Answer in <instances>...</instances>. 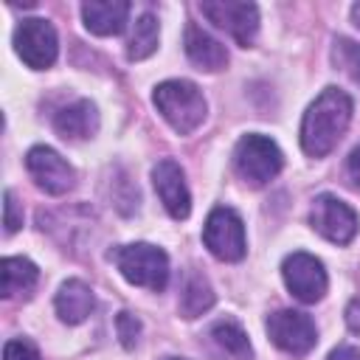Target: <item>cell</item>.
<instances>
[{
	"label": "cell",
	"instance_id": "1",
	"mask_svg": "<svg viewBox=\"0 0 360 360\" xmlns=\"http://www.w3.org/2000/svg\"><path fill=\"white\" fill-rule=\"evenodd\" d=\"M352 98L340 87H323L301 118V149L309 158L329 155L352 121Z\"/></svg>",
	"mask_w": 360,
	"mask_h": 360
},
{
	"label": "cell",
	"instance_id": "2",
	"mask_svg": "<svg viewBox=\"0 0 360 360\" xmlns=\"http://www.w3.org/2000/svg\"><path fill=\"white\" fill-rule=\"evenodd\" d=\"M152 104L177 135H191L205 121V112H208L202 90L188 79L160 82L152 93Z\"/></svg>",
	"mask_w": 360,
	"mask_h": 360
},
{
	"label": "cell",
	"instance_id": "3",
	"mask_svg": "<svg viewBox=\"0 0 360 360\" xmlns=\"http://www.w3.org/2000/svg\"><path fill=\"white\" fill-rule=\"evenodd\" d=\"M110 256H112L118 273L135 287L160 292L169 284V256L158 245H149V242L118 245Z\"/></svg>",
	"mask_w": 360,
	"mask_h": 360
},
{
	"label": "cell",
	"instance_id": "4",
	"mask_svg": "<svg viewBox=\"0 0 360 360\" xmlns=\"http://www.w3.org/2000/svg\"><path fill=\"white\" fill-rule=\"evenodd\" d=\"M284 166V155L278 143L267 135L248 132L233 146V169L248 186H267Z\"/></svg>",
	"mask_w": 360,
	"mask_h": 360
},
{
	"label": "cell",
	"instance_id": "5",
	"mask_svg": "<svg viewBox=\"0 0 360 360\" xmlns=\"http://www.w3.org/2000/svg\"><path fill=\"white\" fill-rule=\"evenodd\" d=\"M202 242L214 259L239 262L248 253V236H245L242 217L228 205H217L202 225Z\"/></svg>",
	"mask_w": 360,
	"mask_h": 360
},
{
	"label": "cell",
	"instance_id": "6",
	"mask_svg": "<svg viewBox=\"0 0 360 360\" xmlns=\"http://www.w3.org/2000/svg\"><path fill=\"white\" fill-rule=\"evenodd\" d=\"M14 51L31 70H48L59 56L56 28L42 17H28L14 28Z\"/></svg>",
	"mask_w": 360,
	"mask_h": 360
},
{
	"label": "cell",
	"instance_id": "7",
	"mask_svg": "<svg viewBox=\"0 0 360 360\" xmlns=\"http://www.w3.org/2000/svg\"><path fill=\"white\" fill-rule=\"evenodd\" d=\"M264 329H267L270 340L292 357L309 354L318 343L315 321L307 312H298V309H276L273 315H267Z\"/></svg>",
	"mask_w": 360,
	"mask_h": 360
},
{
	"label": "cell",
	"instance_id": "8",
	"mask_svg": "<svg viewBox=\"0 0 360 360\" xmlns=\"http://www.w3.org/2000/svg\"><path fill=\"white\" fill-rule=\"evenodd\" d=\"M281 278H284V287L301 304L321 301L326 295V287H329V276H326L323 262L312 253H304V250H295L281 262Z\"/></svg>",
	"mask_w": 360,
	"mask_h": 360
},
{
	"label": "cell",
	"instance_id": "9",
	"mask_svg": "<svg viewBox=\"0 0 360 360\" xmlns=\"http://www.w3.org/2000/svg\"><path fill=\"white\" fill-rule=\"evenodd\" d=\"M309 225L323 239H329L335 245H349L357 236L360 219H357L354 208L349 202H343L340 197H335V194H318L312 200V208H309Z\"/></svg>",
	"mask_w": 360,
	"mask_h": 360
},
{
	"label": "cell",
	"instance_id": "10",
	"mask_svg": "<svg viewBox=\"0 0 360 360\" xmlns=\"http://www.w3.org/2000/svg\"><path fill=\"white\" fill-rule=\"evenodd\" d=\"M200 14L214 22L217 28L228 31L242 48L253 45L259 34V8L253 3H239V0H202Z\"/></svg>",
	"mask_w": 360,
	"mask_h": 360
},
{
	"label": "cell",
	"instance_id": "11",
	"mask_svg": "<svg viewBox=\"0 0 360 360\" xmlns=\"http://www.w3.org/2000/svg\"><path fill=\"white\" fill-rule=\"evenodd\" d=\"M25 169L37 188H42L51 197H62L76 186L73 166L51 146H31L25 155Z\"/></svg>",
	"mask_w": 360,
	"mask_h": 360
},
{
	"label": "cell",
	"instance_id": "12",
	"mask_svg": "<svg viewBox=\"0 0 360 360\" xmlns=\"http://www.w3.org/2000/svg\"><path fill=\"white\" fill-rule=\"evenodd\" d=\"M152 183H155V191L172 219H186L191 214V194H188L186 174L177 160H172V158L158 160L152 169Z\"/></svg>",
	"mask_w": 360,
	"mask_h": 360
},
{
	"label": "cell",
	"instance_id": "13",
	"mask_svg": "<svg viewBox=\"0 0 360 360\" xmlns=\"http://www.w3.org/2000/svg\"><path fill=\"white\" fill-rule=\"evenodd\" d=\"M129 3L127 0H87L82 3V20L90 34L115 37L129 22Z\"/></svg>",
	"mask_w": 360,
	"mask_h": 360
},
{
	"label": "cell",
	"instance_id": "14",
	"mask_svg": "<svg viewBox=\"0 0 360 360\" xmlns=\"http://www.w3.org/2000/svg\"><path fill=\"white\" fill-rule=\"evenodd\" d=\"M53 129L65 141H87L98 132V107L90 98H76L53 115Z\"/></svg>",
	"mask_w": 360,
	"mask_h": 360
},
{
	"label": "cell",
	"instance_id": "15",
	"mask_svg": "<svg viewBox=\"0 0 360 360\" xmlns=\"http://www.w3.org/2000/svg\"><path fill=\"white\" fill-rule=\"evenodd\" d=\"M186 56L191 59V65H197L200 70H208V73H217L228 65V51L219 39H214L205 28H200L197 22H188L186 25Z\"/></svg>",
	"mask_w": 360,
	"mask_h": 360
},
{
	"label": "cell",
	"instance_id": "16",
	"mask_svg": "<svg viewBox=\"0 0 360 360\" xmlns=\"http://www.w3.org/2000/svg\"><path fill=\"white\" fill-rule=\"evenodd\" d=\"M53 307H56V315H59L62 323L76 326V323L87 321V315L96 309V295L82 278H68L59 287V292L53 298Z\"/></svg>",
	"mask_w": 360,
	"mask_h": 360
},
{
	"label": "cell",
	"instance_id": "17",
	"mask_svg": "<svg viewBox=\"0 0 360 360\" xmlns=\"http://www.w3.org/2000/svg\"><path fill=\"white\" fill-rule=\"evenodd\" d=\"M39 281V270L31 259L6 256L0 264V292L3 298H28Z\"/></svg>",
	"mask_w": 360,
	"mask_h": 360
},
{
	"label": "cell",
	"instance_id": "18",
	"mask_svg": "<svg viewBox=\"0 0 360 360\" xmlns=\"http://www.w3.org/2000/svg\"><path fill=\"white\" fill-rule=\"evenodd\" d=\"M208 338L231 360H250V354H253V346L248 340V332L242 329V323L236 318H219L217 323H211Z\"/></svg>",
	"mask_w": 360,
	"mask_h": 360
},
{
	"label": "cell",
	"instance_id": "19",
	"mask_svg": "<svg viewBox=\"0 0 360 360\" xmlns=\"http://www.w3.org/2000/svg\"><path fill=\"white\" fill-rule=\"evenodd\" d=\"M214 301H217V295H214L211 281L202 273L191 270L186 276V281H183V290H180V301H177L180 315L188 318V321L191 318H200L202 312H208L214 307Z\"/></svg>",
	"mask_w": 360,
	"mask_h": 360
},
{
	"label": "cell",
	"instance_id": "20",
	"mask_svg": "<svg viewBox=\"0 0 360 360\" xmlns=\"http://www.w3.org/2000/svg\"><path fill=\"white\" fill-rule=\"evenodd\" d=\"M158 39H160V22L155 14H141L132 22V34L127 42V59L129 62H141L146 56H152L158 51Z\"/></svg>",
	"mask_w": 360,
	"mask_h": 360
},
{
	"label": "cell",
	"instance_id": "21",
	"mask_svg": "<svg viewBox=\"0 0 360 360\" xmlns=\"http://www.w3.org/2000/svg\"><path fill=\"white\" fill-rule=\"evenodd\" d=\"M332 65L346 73L354 84H360V42L349 39V37H338L332 42Z\"/></svg>",
	"mask_w": 360,
	"mask_h": 360
},
{
	"label": "cell",
	"instance_id": "22",
	"mask_svg": "<svg viewBox=\"0 0 360 360\" xmlns=\"http://www.w3.org/2000/svg\"><path fill=\"white\" fill-rule=\"evenodd\" d=\"M115 329H118V338H121V346H124V349H135V346H138V338H141V321H138L132 312H118V318H115Z\"/></svg>",
	"mask_w": 360,
	"mask_h": 360
},
{
	"label": "cell",
	"instance_id": "23",
	"mask_svg": "<svg viewBox=\"0 0 360 360\" xmlns=\"http://www.w3.org/2000/svg\"><path fill=\"white\" fill-rule=\"evenodd\" d=\"M3 360H42L39 349L28 338H11L3 346Z\"/></svg>",
	"mask_w": 360,
	"mask_h": 360
},
{
	"label": "cell",
	"instance_id": "24",
	"mask_svg": "<svg viewBox=\"0 0 360 360\" xmlns=\"http://www.w3.org/2000/svg\"><path fill=\"white\" fill-rule=\"evenodd\" d=\"M3 225H6V233L20 231V225H22V211H20L11 188L3 191Z\"/></svg>",
	"mask_w": 360,
	"mask_h": 360
},
{
	"label": "cell",
	"instance_id": "25",
	"mask_svg": "<svg viewBox=\"0 0 360 360\" xmlns=\"http://www.w3.org/2000/svg\"><path fill=\"white\" fill-rule=\"evenodd\" d=\"M346 174L354 186H360V146H354L349 152V160H346Z\"/></svg>",
	"mask_w": 360,
	"mask_h": 360
},
{
	"label": "cell",
	"instance_id": "26",
	"mask_svg": "<svg viewBox=\"0 0 360 360\" xmlns=\"http://www.w3.org/2000/svg\"><path fill=\"white\" fill-rule=\"evenodd\" d=\"M326 360H360V349H357V346H352V343H343V346L332 349Z\"/></svg>",
	"mask_w": 360,
	"mask_h": 360
},
{
	"label": "cell",
	"instance_id": "27",
	"mask_svg": "<svg viewBox=\"0 0 360 360\" xmlns=\"http://www.w3.org/2000/svg\"><path fill=\"white\" fill-rule=\"evenodd\" d=\"M346 323L354 335H360V298H354L349 307H346Z\"/></svg>",
	"mask_w": 360,
	"mask_h": 360
},
{
	"label": "cell",
	"instance_id": "28",
	"mask_svg": "<svg viewBox=\"0 0 360 360\" xmlns=\"http://www.w3.org/2000/svg\"><path fill=\"white\" fill-rule=\"evenodd\" d=\"M352 20H354V25L360 28V3H354V6H352Z\"/></svg>",
	"mask_w": 360,
	"mask_h": 360
},
{
	"label": "cell",
	"instance_id": "29",
	"mask_svg": "<svg viewBox=\"0 0 360 360\" xmlns=\"http://www.w3.org/2000/svg\"><path fill=\"white\" fill-rule=\"evenodd\" d=\"M163 360H183V357H163Z\"/></svg>",
	"mask_w": 360,
	"mask_h": 360
}]
</instances>
